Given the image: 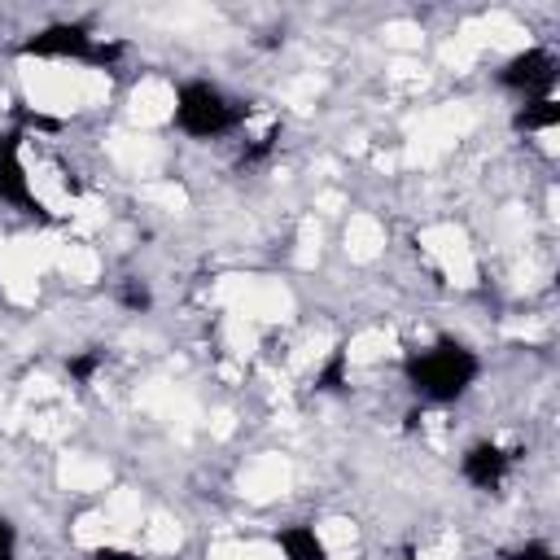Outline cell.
I'll use <instances>...</instances> for the list:
<instances>
[{
	"label": "cell",
	"instance_id": "6da1fadb",
	"mask_svg": "<svg viewBox=\"0 0 560 560\" xmlns=\"http://www.w3.org/2000/svg\"><path fill=\"white\" fill-rule=\"evenodd\" d=\"M402 372H407V385L420 398H429V402H455L459 394L472 389L481 363H477V354L468 346L442 337V341H433L424 350H411L407 363H402Z\"/></svg>",
	"mask_w": 560,
	"mask_h": 560
},
{
	"label": "cell",
	"instance_id": "7a4b0ae2",
	"mask_svg": "<svg viewBox=\"0 0 560 560\" xmlns=\"http://www.w3.org/2000/svg\"><path fill=\"white\" fill-rule=\"evenodd\" d=\"M175 127L184 131V136H192V140H214V136H223V131H232L236 127V109H232V101L214 88V83H184L179 92H175Z\"/></svg>",
	"mask_w": 560,
	"mask_h": 560
},
{
	"label": "cell",
	"instance_id": "3957f363",
	"mask_svg": "<svg viewBox=\"0 0 560 560\" xmlns=\"http://www.w3.org/2000/svg\"><path fill=\"white\" fill-rule=\"evenodd\" d=\"M499 83L521 92L525 101H547L551 96V83H556V57L542 52V48H525L516 52L503 70H499Z\"/></svg>",
	"mask_w": 560,
	"mask_h": 560
},
{
	"label": "cell",
	"instance_id": "277c9868",
	"mask_svg": "<svg viewBox=\"0 0 560 560\" xmlns=\"http://www.w3.org/2000/svg\"><path fill=\"white\" fill-rule=\"evenodd\" d=\"M508 464H512V455H508L503 446H494V442H477V446H468L464 459H459L464 477H468L477 490H494V486L503 481Z\"/></svg>",
	"mask_w": 560,
	"mask_h": 560
},
{
	"label": "cell",
	"instance_id": "5b68a950",
	"mask_svg": "<svg viewBox=\"0 0 560 560\" xmlns=\"http://www.w3.org/2000/svg\"><path fill=\"white\" fill-rule=\"evenodd\" d=\"M276 547H280L284 560H328V547L315 534V525H280Z\"/></svg>",
	"mask_w": 560,
	"mask_h": 560
},
{
	"label": "cell",
	"instance_id": "8992f818",
	"mask_svg": "<svg viewBox=\"0 0 560 560\" xmlns=\"http://www.w3.org/2000/svg\"><path fill=\"white\" fill-rule=\"evenodd\" d=\"M516 560H556V551L542 547V542H525V547L516 551Z\"/></svg>",
	"mask_w": 560,
	"mask_h": 560
},
{
	"label": "cell",
	"instance_id": "52a82bcc",
	"mask_svg": "<svg viewBox=\"0 0 560 560\" xmlns=\"http://www.w3.org/2000/svg\"><path fill=\"white\" fill-rule=\"evenodd\" d=\"M92 560H144V556L122 551V547H96V551H92Z\"/></svg>",
	"mask_w": 560,
	"mask_h": 560
},
{
	"label": "cell",
	"instance_id": "ba28073f",
	"mask_svg": "<svg viewBox=\"0 0 560 560\" xmlns=\"http://www.w3.org/2000/svg\"><path fill=\"white\" fill-rule=\"evenodd\" d=\"M0 560H13V525L0 521Z\"/></svg>",
	"mask_w": 560,
	"mask_h": 560
}]
</instances>
